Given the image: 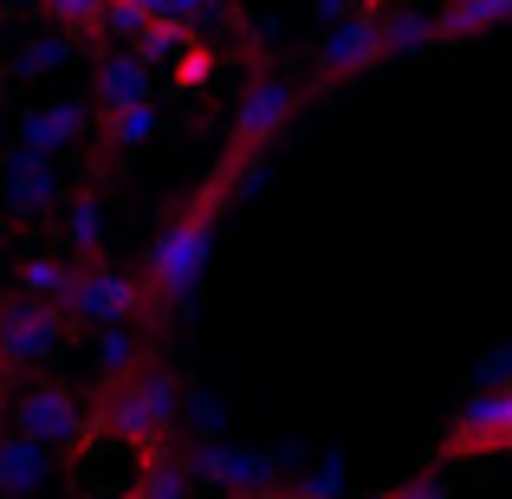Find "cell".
<instances>
[{"mask_svg":"<svg viewBox=\"0 0 512 499\" xmlns=\"http://www.w3.org/2000/svg\"><path fill=\"white\" fill-rule=\"evenodd\" d=\"M240 163H214L208 175L195 182V195L182 201V208L169 214L163 227H156L150 253H143V292H150V325H163L169 312H182L188 299H195V286L208 279V260H214V240H221V214L227 201H234V182H240Z\"/></svg>","mask_w":512,"mask_h":499,"instance_id":"obj_1","label":"cell"},{"mask_svg":"<svg viewBox=\"0 0 512 499\" xmlns=\"http://www.w3.org/2000/svg\"><path fill=\"white\" fill-rule=\"evenodd\" d=\"M175 415H182V383L163 363H143V370L104 383V402L91 409V422L124 448H156V441H175Z\"/></svg>","mask_w":512,"mask_h":499,"instance_id":"obj_2","label":"cell"},{"mask_svg":"<svg viewBox=\"0 0 512 499\" xmlns=\"http://www.w3.org/2000/svg\"><path fill=\"white\" fill-rule=\"evenodd\" d=\"M383 59H389V7L383 0H363V7L338 13V26L325 33L318 65H312V91H305V98H325V91L357 85V78L376 72Z\"/></svg>","mask_w":512,"mask_h":499,"instance_id":"obj_3","label":"cell"},{"mask_svg":"<svg viewBox=\"0 0 512 499\" xmlns=\"http://www.w3.org/2000/svg\"><path fill=\"white\" fill-rule=\"evenodd\" d=\"M299 104H305V91L292 85V78L260 72L247 85V98L234 104V124H227V150L221 156H227V163H240V169H253L279 137H286V124L299 117Z\"/></svg>","mask_w":512,"mask_h":499,"instance_id":"obj_4","label":"cell"},{"mask_svg":"<svg viewBox=\"0 0 512 499\" xmlns=\"http://www.w3.org/2000/svg\"><path fill=\"white\" fill-rule=\"evenodd\" d=\"M72 312L65 305H46V299H0V363L7 370H33V363H52L65 344H72Z\"/></svg>","mask_w":512,"mask_h":499,"instance_id":"obj_5","label":"cell"},{"mask_svg":"<svg viewBox=\"0 0 512 499\" xmlns=\"http://www.w3.org/2000/svg\"><path fill=\"white\" fill-rule=\"evenodd\" d=\"M65 312H72V325H85V331L137 325V318H150V292H143V273L91 260V266H78V286H72V299H65Z\"/></svg>","mask_w":512,"mask_h":499,"instance_id":"obj_6","label":"cell"},{"mask_svg":"<svg viewBox=\"0 0 512 499\" xmlns=\"http://www.w3.org/2000/svg\"><path fill=\"white\" fill-rule=\"evenodd\" d=\"M13 435L39 441V448H78L91 435V409L65 383H33L13 396Z\"/></svg>","mask_w":512,"mask_h":499,"instance_id":"obj_7","label":"cell"},{"mask_svg":"<svg viewBox=\"0 0 512 499\" xmlns=\"http://www.w3.org/2000/svg\"><path fill=\"white\" fill-rule=\"evenodd\" d=\"M0 201H7V221H39V214L65 208V182H59V156H39L26 143H7L0 150Z\"/></svg>","mask_w":512,"mask_h":499,"instance_id":"obj_8","label":"cell"},{"mask_svg":"<svg viewBox=\"0 0 512 499\" xmlns=\"http://www.w3.org/2000/svg\"><path fill=\"white\" fill-rule=\"evenodd\" d=\"M441 461H480V454H512V383L474 396L441 435Z\"/></svg>","mask_w":512,"mask_h":499,"instance_id":"obj_9","label":"cell"},{"mask_svg":"<svg viewBox=\"0 0 512 499\" xmlns=\"http://www.w3.org/2000/svg\"><path fill=\"white\" fill-rule=\"evenodd\" d=\"M150 72L156 65L143 59L137 46H104L91 59V111H124V104H143L150 98Z\"/></svg>","mask_w":512,"mask_h":499,"instance_id":"obj_10","label":"cell"},{"mask_svg":"<svg viewBox=\"0 0 512 499\" xmlns=\"http://www.w3.org/2000/svg\"><path fill=\"white\" fill-rule=\"evenodd\" d=\"M91 104H78V98H52V104H33V111H20V124H13V143H26V150H39V156H59V150H72L78 137L91 130Z\"/></svg>","mask_w":512,"mask_h":499,"instance_id":"obj_11","label":"cell"},{"mask_svg":"<svg viewBox=\"0 0 512 499\" xmlns=\"http://www.w3.org/2000/svg\"><path fill=\"white\" fill-rule=\"evenodd\" d=\"M188 467H195V480L221 487L227 499H234V493H253V487H273V467H266L260 454H247V448H221V441H201V448L188 454Z\"/></svg>","mask_w":512,"mask_h":499,"instance_id":"obj_12","label":"cell"},{"mask_svg":"<svg viewBox=\"0 0 512 499\" xmlns=\"http://www.w3.org/2000/svg\"><path fill=\"white\" fill-rule=\"evenodd\" d=\"M137 499H195V467L175 441H156V448H137V480H130Z\"/></svg>","mask_w":512,"mask_h":499,"instance_id":"obj_13","label":"cell"},{"mask_svg":"<svg viewBox=\"0 0 512 499\" xmlns=\"http://www.w3.org/2000/svg\"><path fill=\"white\" fill-rule=\"evenodd\" d=\"M512 20V0H441L428 13L435 26V46H467V39H487Z\"/></svg>","mask_w":512,"mask_h":499,"instance_id":"obj_14","label":"cell"},{"mask_svg":"<svg viewBox=\"0 0 512 499\" xmlns=\"http://www.w3.org/2000/svg\"><path fill=\"white\" fill-rule=\"evenodd\" d=\"M52 480V448L26 435H0V499H33Z\"/></svg>","mask_w":512,"mask_h":499,"instance_id":"obj_15","label":"cell"},{"mask_svg":"<svg viewBox=\"0 0 512 499\" xmlns=\"http://www.w3.org/2000/svg\"><path fill=\"white\" fill-rule=\"evenodd\" d=\"M65 253H72L78 266H91L104 253V201H98V188H78L72 201H65Z\"/></svg>","mask_w":512,"mask_h":499,"instance_id":"obj_16","label":"cell"},{"mask_svg":"<svg viewBox=\"0 0 512 499\" xmlns=\"http://www.w3.org/2000/svg\"><path fill=\"white\" fill-rule=\"evenodd\" d=\"M163 130V111H156L150 98L143 104H124V111H104L98 117V137H104V156H130V150H143V143Z\"/></svg>","mask_w":512,"mask_h":499,"instance_id":"obj_17","label":"cell"},{"mask_svg":"<svg viewBox=\"0 0 512 499\" xmlns=\"http://www.w3.org/2000/svg\"><path fill=\"white\" fill-rule=\"evenodd\" d=\"M72 286H78V260H72V253H33V260H20V292H26V299L65 305Z\"/></svg>","mask_w":512,"mask_h":499,"instance_id":"obj_18","label":"cell"},{"mask_svg":"<svg viewBox=\"0 0 512 499\" xmlns=\"http://www.w3.org/2000/svg\"><path fill=\"white\" fill-rule=\"evenodd\" d=\"M143 337L130 331V325H111V331H98V376L104 383H117V376H130V370H143Z\"/></svg>","mask_w":512,"mask_h":499,"instance_id":"obj_19","label":"cell"},{"mask_svg":"<svg viewBox=\"0 0 512 499\" xmlns=\"http://www.w3.org/2000/svg\"><path fill=\"white\" fill-rule=\"evenodd\" d=\"M143 20H175V26H208V20H234V0H137Z\"/></svg>","mask_w":512,"mask_h":499,"instance_id":"obj_20","label":"cell"},{"mask_svg":"<svg viewBox=\"0 0 512 499\" xmlns=\"http://www.w3.org/2000/svg\"><path fill=\"white\" fill-rule=\"evenodd\" d=\"M72 46H78V39H72V33H59V26H52V33H33V39H26V52H20V59H13V78H39V72H59V65L72 59Z\"/></svg>","mask_w":512,"mask_h":499,"instance_id":"obj_21","label":"cell"},{"mask_svg":"<svg viewBox=\"0 0 512 499\" xmlns=\"http://www.w3.org/2000/svg\"><path fill=\"white\" fill-rule=\"evenodd\" d=\"M104 13H111V0H46V20L59 26V33H72V39H98Z\"/></svg>","mask_w":512,"mask_h":499,"instance_id":"obj_22","label":"cell"},{"mask_svg":"<svg viewBox=\"0 0 512 499\" xmlns=\"http://www.w3.org/2000/svg\"><path fill=\"white\" fill-rule=\"evenodd\" d=\"M175 85H182V91H201V85H208V78H214V52L208 46H201V39H195V46H188V52H175Z\"/></svg>","mask_w":512,"mask_h":499,"instance_id":"obj_23","label":"cell"},{"mask_svg":"<svg viewBox=\"0 0 512 499\" xmlns=\"http://www.w3.org/2000/svg\"><path fill=\"white\" fill-rule=\"evenodd\" d=\"M0 13H46V0H0Z\"/></svg>","mask_w":512,"mask_h":499,"instance_id":"obj_24","label":"cell"},{"mask_svg":"<svg viewBox=\"0 0 512 499\" xmlns=\"http://www.w3.org/2000/svg\"><path fill=\"white\" fill-rule=\"evenodd\" d=\"M234 499H292V487H253V493H234Z\"/></svg>","mask_w":512,"mask_h":499,"instance_id":"obj_25","label":"cell"},{"mask_svg":"<svg viewBox=\"0 0 512 499\" xmlns=\"http://www.w3.org/2000/svg\"><path fill=\"white\" fill-rule=\"evenodd\" d=\"M85 499H137L130 487H111V493H85Z\"/></svg>","mask_w":512,"mask_h":499,"instance_id":"obj_26","label":"cell"},{"mask_svg":"<svg viewBox=\"0 0 512 499\" xmlns=\"http://www.w3.org/2000/svg\"><path fill=\"white\" fill-rule=\"evenodd\" d=\"M0 59H7V13H0Z\"/></svg>","mask_w":512,"mask_h":499,"instance_id":"obj_27","label":"cell"},{"mask_svg":"<svg viewBox=\"0 0 512 499\" xmlns=\"http://www.w3.org/2000/svg\"><path fill=\"white\" fill-rule=\"evenodd\" d=\"M292 499H318V493H305V487H292Z\"/></svg>","mask_w":512,"mask_h":499,"instance_id":"obj_28","label":"cell"},{"mask_svg":"<svg viewBox=\"0 0 512 499\" xmlns=\"http://www.w3.org/2000/svg\"><path fill=\"white\" fill-rule=\"evenodd\" d=\"M376 499H396V487H389V493H376Z\"/></svg>","mask_w":512,"mask_h":499,"instance_id":"obj_29","label":"cell"},{"mask_svg":"<svg viewBox=\"0 0 512 499\" xmlns=\"http://www.w3.org/2000/svg\"><path fill=\"white\" fill-rule=\"evenodd\" d=\"M0 376H7V363H0Z\"/></svg>","mask_w":512,"mask_h":499,"instance_id":"obj_30","label":"cell"}]
</instances>
